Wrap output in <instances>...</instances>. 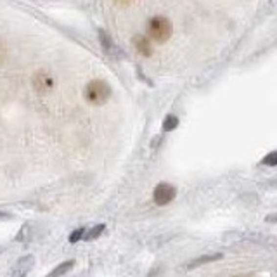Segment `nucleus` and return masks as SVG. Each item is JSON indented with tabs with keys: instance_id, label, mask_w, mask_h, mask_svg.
Returning a JSON list of instances; mask_svg holds the SVG:
<instances>
[{
	"instance_id": "11",
	"label": "nucleus",
	"mask_w": 277,
	"mask_h": 277,
	"mask_svg": "<svg viewBox=\"0 0 277 277\" xmlns=\"http://www.w3.org/2000/svg\"><path fill=\"white\" fill-rule=\"evenodd\" d=\"M106 229V225L104 224H99V225H94V227L90 229L89 232L85 234V237H83V239L85 241H94L95 237H99L102 234V231H104Z\"/></svg>"
},
{
	"instance_id": "7",
	"label": "nucleus",
	"mask_w": 277,
	"mask_h": 277,
	"mask_svg": "<svg viewBox=\"0 0 277 277\" xmlns=\"http://www.w3.org/2000/svg\"><path fill=\"white\" fill-rule=\"evenodd\" d=\"M222 258H224L222 253H217V255H203V256H199V258L192 260V262L187 265V269L192 270V269H196V267H201V265H205V263L218 262V260H222Z\"/></svg>"
},
{
	"instance_id": "9",
	"label": "nucleus",
	"mask_w": 277,
	"mask_h": 277,
	"mask_svg": "<svg viewBox=\"0 0 277 277\" xmlns=\"http://www.w3.org/2000/svg\"><path fill=\"white\" fill-rule=\"evenodd\" d=\"M73 267H75V262H73V260H69V262H63V263H59V265H57L47 277H63L64 274L69 272Z\"/></svg>"
},
{
	"instance_id": "12",
	"label": "nucleus",
	"mask_w": 277,
	"mask_h": 277,
	"mask_svg": "<svg viewBox=\"0 0 277 277\" xmlns=\"http://www.w3.org/2000/svg\"><path fill=\"white\" fill-rule=\"evenodd\" d=\"M262 163L267 166H277V151H272V153L267 154L262 160Z\"/></svg>"
},
{
	"instance_id": "5",
	"label": "nucleus",
	"mask_w": 277,
	"mask_h": 277,
	"mask_svg": "<svg viewBox=\"0 0 277 277\" xmlns=\"http://www.w3.org/2000/svg\"><path fill=\"white\" fill-rule=\"evenodd\" d=\"M33 87L38 92H49L54 87V78L45 71H37L33 76Z\"/></svg>"
},
{
	"instance_id": "3",
	"label": "nucleus",
	"mask_w": 277,
	"mask_h": 277,
	"mask_svg": "<svg viewBox=\"0 0 277 277\" xmlns=\"http://www.w3.org/2000/svg\"><path fill=\"white\" fill-rule=\"evenodd\" d=\"M177 196V189L173 187L172 184H166V182H161L158 184L156 187L153 191V199L158 206H165L168 203H172Z\"/></svg>"
},
{
	"instance_id": "8",
	"label": "nucleus",
	"mask_w": 277,
	"mask_h": 277,
	"mask_svg": "<svg viewBox=\"0 0 277 277\" xmlns=\"http://www.w3.org/2000/svg\"><path fill=\"white\" fill-rule=\"evenodd\" d=\"M99 40H101V45L104 47V50H108L109 54H115L116 52V45L113 42V38L106 33L104 30H99Z\"/></svg>"
},
{
	"instance_id": "4",
	"label": "nucleus",
	"mask_w": 277,
	"mask_h": 277,
	"mask_svg": "<svg viewBox=\"0 0 277 277\" xmlns=\"http://www.w3.org/2000/svg\"><path fill=\"white\" fill-rule=\"evenodd\" d=\"M35 267V256L33 255H23L12 263L9 269V277H26Z\"/></svg>"
},
{
	"instance_id": "13",
	"label": "nucleus",
	"mask_w": 277,
	"mask_h": 277,
	"mask_svg": "<svg viewBox=\"0 0 277 277\" xmlns=\"http://www.w3.org/2000/svg\"><path fill=\"white\" fill-rule=\"evenodd\" d=\"M85 229L83 227H80V229H76L75 232L71 234V236H69V243L71 244H75V243H78L80 239H83V237H85Z\"/></svg>"
},
{
	"instance_id": "2",
	"label": "nucleus",
	"mask_w": 277,
	"mask_h": 277,
	"mask_svg": "<svg viewBox=\"0 0 277 277\" xmlns=\"http://www.w3.org/2000/svg\"><path fill=\"white\" fill-rule=\"evenodd\" d=\"M111 97V87L104 80H92L85 87V99L94 106L104 104Z\"/></svg>"
},
{
	"instance_id": "10",
	"label": "nucleus",
	"mask_w": 277,
	"mask_h": 277,
	"mask_svg": "<svg viewBox=\"0 0 277 277\" xmlns=\"http://www.w3.org/2000/svg\"><path fill=\"white\" fill-rule=\"evenodd\" d=\"M179 127V118L175 115H168L163 121V132H172Z\"/></svg>"
},
{
	"instance_id": "6",
	"label": "nucleus",
	"mask_w": 277,
	"mask_h": 277,
	"mask_svg": "<svg viewBox=\"0 0 277 277\" xmlns=\"http://www.w3.org/2000/svg\"><path fill=\"white\" fill-rule=\"evenodd\" d=\"M134 47L140 56H151V54H153V45H151L149 40H147L146 37H142V35L134 37Z\"/></svg>"
},
{
	"instance_id": "1",
	"label": "nucleus",
	"mask_w": 277,
	"mask_h": 277,
	"mask_svg": "<svg viewBox=\"0 0 277 277\" xmlns=\"http://www.w3.org/2000/svg\"><path fill=\"white\" fill-rule=\"evenodd\" d=\"M172 30H173L172 23L165 16H154L147 23V33L158 44H163V42L168 40L172 37Z\"/></svg>"
}]
</instances>
